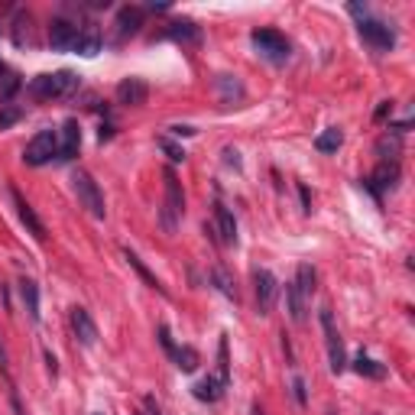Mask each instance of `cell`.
I'll return each instance as SVG.
<instances>
[{
    "label": "cell",
    "mask_w": 415,
    "mask_h": 415,
    "mask_svg": "<svg viewBox=\"0 0 415 415\" xmlns=\"http://www.w3.org/2000/svg\"><path fill=\"white\" fill-rule=\"evenodd\" d=\"M166 201H162V211H160V224L166 234H176L179 231V221L185 215V195H182V182L172 169H166Z\"/></svg>",
    "instance_id": "obj_1"
},
{
    "label": "cell",
    "mask_w": 415,
    "mask_h": 415,
    "mask_svg": "<svg viewBox=\"0 0 415 415\" xmlns=\"http://www.w3.org/2000/svg\"><path fill=\"white\" fill-rule=\"evenodd\" d=\"M78 88V75L75 72H56V75H40L32 78L30 95L36 101H52V97H65Z\"/></svg>",
    "instance_id": "obj_2"
},
{
    "label": "cell",
    "mask_w": 415,
    "mask_h": 415,
    "mask_svg": "<svg viewBox=\"0 0 415 415\" xmlns=\"http://www.w3.org/2000/svg\"><path fill=\"white\" fill-rule=\"evenodd\" d=\"M72 188H75V195H78V205L85 207L91 217L101 221V217L107 215V207H104V195H101V188H97V182L91 179V172L78 169V172L72 176Z\"/></svg>",
    "instance_id": "obj_3"
},
{
    "label": "cell",
    "mask_w": 415,
    "mask_h": 415,
    "mask_svg": "<svg viewBox=\"0 0 415 415\" xmlns=\"http://www.w3.org/2000/svg\"><path fill=\"white\" fill-rule=\"evenodd\" d=\"M52 156H59V133L56 130H40L23 150L26 166H46Z\"/></svg>",
    "instance_id": "obj_4"
},
{
    "label": "cell",
    "mask_w": 415,
    "mask_h": 415,
    "mask_svg": "<svg viewBox=\"0 0 415 415\" xmlns=\"http://www.w3.org/2000/svg\"><path fill=\"white\" fill-rule=\"evenodd\" d=\"M321 331H325L331 373H341V370L347 367V357H344V341H341V335H337V325H335V315H331V308H321Z\"/></svg>",
    "instance_id": "obj_5"
},
{
    "label": "cell",
    "mask_w": 415,
    "mask_h": 415,
    "mask_svg": "<svg viewBox=\"0 0 415 415\" xmlns=\"http://www.w3.org/2000/svg\"><path fill=\"white\" fill-rule=\"evenodd\" d=\"M250 42H253L266 59H272V62H286L289 59V40L279 36L276 30H253L250 32Z\"/></svg>",
    "instance_id": "obj_6"
},
{
    "label": "cell",
    "mask_w": 415,
    "mask_h": 415,
    "mask_svg": "<svg viewBox=\"0 0 415 415\" xmlns=\"http://www.w3.org/2000/svg\"><path fill=\"white\" fill-rule=\"evenodd\" d=\"M357 30H360V40L367 42L370 49H376V52H390L396 46V32L383 20H360Z\"/></svg>",
    "instance_id": "obj_7"
},
{
    "label": "cell",
    "mask_w": 415,
    "mask_h": 415,
    "mask_svg": "<svg viewBox=\"0 0 415 415\" xmlns=\"http://www.w3.org/2000/svg\"><path fill=\"white\" fill-rule=\"evenodd\" d=\"M253 289H256V308L260 315H270L272 305H276V296H279V282L270 270H253Z\"/></svg>",
    "instance_id": "obj_8"
},
{
    "label": "cell",
    "mask_w": 415,
    "mask_h": 415,
    "mask_svg": "<svg viewBox=\"0 0 415 415\" xmlns=\"http://www.w3.org/2000/svg\"><path fill=\"white\" fill-rule=\"evenodd\" d=\"M78 40H81V30L72 20H62V16H59V20L49 23V46L52 49H62V52L65 49H78Z\"/></svg>",
    "instance_id": "obj_9"
},
{
    "label": "cell",
    "mask_w": 415,
    "mask_h": 415,
    "mask_svg": "<svg viewBox=\"0 0 415 415\" xmlns=\"http://www.w3.org/2000/svg\"><path fill=\"white\" fill-rule=\"evenodd\" d=\"M7 195H10V201H13V207H16V217L26 224V231H30L36 240H46V227H42V221L36 217V211L30 207V201L16 192V188H7Z\"/></svg>",
    "instance_id": "obj_10"
},
{
    "label": "cell",
    "mask_w": 415,
    "mask_h": 415,
    "mask_svg": "<svg viewBox=\"0 0 415 415\" xmlns=\"http://www.w3.org/2000/svg\"><path fill=\"white\" fill-rule=\"evenodd\" d=\"M68 321H72L75 337H78V341L85 344V347H95V344H97V325H95V318L88 315V308L75 305L72 315H68Z\"/></svg>",
    "instance_id": "obj_11"
},
{
    "label": "cell",
    "mask_w": 415,
    "mask_h": 415,
    "mask_svg": "<svg viewBox=\"0 0 415 415\" xmlns=\"http://www.w3.org/2000/svg\"><path fill=\"white\" fill-rule=\"evenodd\" d=\"M146 95H150V88H146L143 78H124L117 85V101L120 104H130V107L146 104Z\"/></svg>",
    "instance_id": "obj_12"
},
{
    "label": "cell",
    "mask_w": 415,
    "mask_h": 415,
    "mask_svg": "<svg viewBox=\"0 0 415 415\" xmlns=\"http://www.w3.org/2000/svg\"><path fill=\"white\" fill-rule=\"evenodd\" d=\"M215 231L221 243H227V247L237 243V221H234V215L224 205H215Z\"/></svg>",
    "instance_id": "obj_13"
},
{
    "label": "cell",
    "mask_w": 415,
    "mask_h": 415,
    "mask_svg": "<svg viewBox=\"0 0 415 415\" xmlns=\"http://www.w3.org/2000/svg\"><path fill=\"white\" fill-rule=\"evenodd\" d=\"M81 146V127L78 120H65L62 124V143H59V160H75Z\"/></svg>",
    "instance_id": "obj_14"
},
{
    "label": "cell",
    "mask_w": 415,
    "mask_h": 415,
    "mask_svg": "<svg viewBox=\"0 0 415 415\" xmlns=\"http://www.w3.org/2000/svg\"><path fill=\"white\" fill-rule=\"evenodd\" d=\"M396 179H399V166H396V162H383V166L370 176V188L380 195V192H386V188H392Z\"/></svg>",
    "instance_id": "obj_15"
},
{
    "label": "cell",
    "mask_w": 415,
    "mask_h": 415,
    "mask_svg": "<svg viewBox=\"0 0 415 415\" xmlns=\"http://www.w3.org/2000/svg\"><path fill=\"white\" fill-rule=\"evenodd\" d=\"M286 302H289V315H292V321H296V325H302L305 311H308V299L302 296V289H299L296 282H289V286H286Z\"/></svg>",
    "instance_id": "obj_16"
},
{
    "label": "cell",
    "mask_w": 415,
    "mask_h": 415,
    "mask_svg": "<svg viewBox=\"0 0 415 415\" xmlns=\"http://www.w3.org/2000/svg\"><path fill=\"white\" fill-rule=\"evenodd\" d=\"M166 36H169V40H176V42H198L201 40V30L192 23V20H176V23H169Z\"/></svg>",
    "instance_id": "obj_17"
},
{
    "label": "cell",
    "mask_w": 415,
    "mask_h": 415,
    "mask_svg": "<svg viewBox=\"0 0 415 415\" xmlns=\"http://www.w3.org/2000/svg\"><path fill=\"white\" fill-rule=\"evenodd\" d=\"M124 260H127V263L133 266V270H136V276H140V279H143L146 286H150V289H156V292H162V296H166V286H162V282L156 279V276H152L150 270H146V266H143V260H140V256H136L130 247H124Z\"/></svg>",
    "instance_id": "obj_18"
},
{
    "label": "cell",
    "mask_w": 415,
    "mask_h": 415,
    "mask_svg": "<svg viewBox=\"0 0 415 415\" xmlns=\"http://www.w3.org/2000/svg\"><path fill=\"white\" fill-rule=\"evenodd\" d=\"M20 299H23V305H26V315H30L32 321H40V286L32 279H23L20 282Z\"/></svg>",
    "instance_id": "obj_19"
},
{
    "label": "cell",
    "mask_w": 415,
    "mask_h": 415,
    "mask_svg": "<svg viewBox=\"0 0 415 415\" xmlns=\"http://www.w3.org/2000/svg\"><path fill=\"white\" fill-rule=\"evenodd\" d=\"M117 26H120V36H133V32L143 26V10L140 7H124L117 13Z\"/></svg>",
    "instance_id": "obj_20"
},
{
    "label": "cell",
    "mask_w": 415,
    "mask_h": 415,
    "mask_svg": "<svg viewBox=\"0 0 415 415\" xmlns=\"http://www.w3.org/2000/svg\"><path fill=\"white\" fill-rule=\"evenodd\" d=\"M224 390H227V386L217 383V376H207V380H198V383H195V399H201V402H217V399L224 396Z\"/></svg>",
    "instance_id": "obj_21"
},
{
    "label": "cell",
    "mask_w": 415,
    "mask_h": 415,
    "mask_svg": "<svg viewBox=\"0 0 415 415\" xmlns=\"http://www.w3.org/2000/svg\"><path fill=\"white\" fill-rule=\"evenodd\" d=\"M354 370H357L360 376H367V380H383V376H386L383 363H376L373 357H367V354H360V357L354 360Z\"/></svg>",
    "instance_id": "obj_22"
},
{
    "label": "cell",
    "mask_w": 415,
    "mask_h": 415,
    "mask_svg": "<svg viewBox=\"0 0 415 415\" xmlns=\"http://www.w3.org/2000/svg\"><path fill=\"white\" fill-rule=\"evenodd\" d=\"M97 49H101V30L97 26H88V30H81V40H78V52L81 56H97Z\"/></svg>",
    "instance_id": "obj_23"
},
{
    "label": "cell",
    "mask_w": 415,
    "mask_h": 415,
    "mask_svg": "<svg viewBox=\"0 0 415 415\" xmlns=\"http://www.w3.org/2000/svg\"><path fill=\"white\" fill-rule=\"evenodd\" d=\"M341 143H344V133H341V130H337V127H327L325 133L315 140V150H318V152H337V150H341Z\"/></svg>",
    "instance_id": "obj_24"
},
{
    "label": "cell",
    "mask_w": 415,
    "mask_h": 415,
    "mask_svg": "<svg viewBox=\"0 0 415 415\" xmlns=\"http://www.w3.org/2000/svg\"><path fill=\"white\" fill-rule=\"evenodd\" d=\"M211 282H215V286L221 289V292H224L227 299H234V302H237V286H234L231 272L224 270V266H215V270H211Z\"/></svg>",
    "instance_id": "obj_25"
},
{
    "label": "cell",
    "mask_w": 415,
    "mask_h": 415,
    "mask_svg": "<svg viewBox=\"0 0 415 415\" xmlns=\"http://www.w3.org/2000/svg\"><path fill=\"white\" fill-rule=\"evenodd\" d=\"M172 360H176V367L182 370V373H192V370L198 367V351H195V347H176V351H172Z\"/></svg>",
    "instance_id": "obj_26"
},
{
    "label": "cell",
    "mask_w": 415,
    "mask_h": 415,
    "mask_svg": "<svg viewBox=\"0 0 415 415\" xmlns=\"http://www.w3.org/2000/svg\"><path fill=\"white\" fill-rule=\"evenodd\" d=\"M217 383H231V363H227V337H221V344H217Z\"/></svg>",
    "instance_id": "obj_27"
},
{
    "label": "cell",
    "mask_w": 415,
    "mask_h": 415,
    "mask_svg": "<svg viewBox=\"0 0 415 415\" xmlns=\"http://www.w3.org/2000/svg\"><path fill=\"white\" fill-rule=\"evenodd\" d=\"M296 286L302 289V296H305V299H311V292H315V270H311V266H299Z\"/></svg>",
    "instance_id": "obj_28"
},
{
    "label": "cell",
    "mask_w": 415,
    "mask_h": 415,
    "mask_svg": "<svg viewBox=\"0 0 415 415\" xmlns=\"http://www.w3.org/2000/svg\"><path fill=\"white\" fill-rule=\"evenodd\" d=\"M217 85L224 88V101H231V97H240V95H243V88H240V85L231 78V75H217Z\"/></svg>",
    "instance_id": "obj_29"
},
{
    "label": "cell",
    "mask_w": 415,
    "mask_h": 415,
    "mask_svg": "<svg viewBox=\"0 0 415 415\" xmlns=\"http://www.w3.org/2000/svg\"><path fill=\"white\" fill-rule=\"evenodd\" d=\"M160 146H162V150H166V156H169V160H172V162H182V160H185V150H182V146H179V143H172L169 136H160Z\"/></svg>",
    "instance_id": "obj_30"
},
{
    "label": "cell",
    "mask_w": 415,
    "mask_h": 415,
    "mask_svg": "<svg viewBox=\"0 0 415 415\" xmlns=\"http://www.w3.org/2000/svg\"><path fill=\"white\" fill-rule=\"evenodd\" d=\"M20 117H23V111H20V107H4V111H0V130L13 127Z\"/></svg>",
    "instance_id": "obj_31"
},
{
    "label": "cell",
    "mask_w": 415,
    "mask_h": 415,
    "mask_svg": "<svg viewBox=\"0 0 415 415\" xmlns=\"http://www.w3.org/2000/svg\"><path fill=\"white\" fill-rule=\"evenodd\" d=\"M292 392H296V402H299V406H305V402H308V396H305V380H302V376H292Z\"/></svg>",
    "instance_id": "obj_32"
},
{
    "label": "cell",
    "mask_w": 415,
    "mask_h": 415,
    "mask_svg": "<svg viewBox=\"0 0 415 415\" xmlns=\"http://www.w3.org/2000/svg\"><path fill=\"white\" fill-rule=\"evenodd\" d=\"M143 409H146V412H143V415H162L160 402L152 399V396H146V399H143Z\"/></svg>",
    "instance_id": "obj_33"
},
{
    "label": "cell",
    "mask_w": 415,
    "mask_h": 415,
    "mask_svg": "<svg viewBox=\"0 0 415 415\" xmlns=\"http://www.w3.org/2000/svg\"><path fill=\"white\" fill-rule=\"evenodd\" d=\"M10 406H13V415H23V406H20V396H16L13 386H10Z\"/></svg>",
    "instance_id": "obj_34"
},
{
    "label": "cell",
    "mask_w": 415,
    "mask_h": 415,
    "mask_svg": "<svg viewBox=\"0 0 415 415\" xmlns=\"http://www.w3.org/2000/svg\"><path fill=\"white\" fill-rule=\"evenodd\" d=\"M224 156H227V162H231L234 169H240V160H237V150H224Z\"/></svg>",
    "instance_id": "obj_35"
},
{
    "label": "cell",
    "mask_w": 415,
    "mask_h": 415,
    "mask_svg": "<svg viewBox=\"0 0 415 415\" xmlns=\"http://www.w3.org/2000/svg\"><path fill=\"white\" fill-rule=\"evenodd\" d=\"M299 195H302V207L305 211H311V198H308V188H305V185L299 188Z\"/></svg>",
    "instance_id": "obj_36"
},
{
    "label": "cell",
    "mask_w": 415,
    "mask_h": 415,
    "mask_svg": "<svg viewBox=\"0 0 415 415\" xmlns=\"http://www.w3.org/2000/svg\"><path fill=\"white\" fill-rule=\"evenodd\" d=\"M390 107H392V104H390V101H383V107H380V111H376V120H383V117H386V111H390Z\"/></svg>",
    "instance_id": "obj_37"
},
{
    "label": "cell",
    "mask_w": 415,
    "mask_h": 415,
    "mask_svg": "<svg viewBox=\"0 0 415 415\" xmlns=\"http://www.w3.org/2000/svg\"><path fill=\"white\" fill-rule=\"evenodd\" d=\"M0 370H7V351L0 347Z\"/></svg>",
    "instance_id": "obj_38"
},
{
    "label": "cell",
    "mask_w": 415,
    "mask_h": 415,
    "mask_svg": "<svg viewBox=\"0 0 415 415\" xmlns=\"http://www.w3.org/2000/svg\"><path fill=\"white\" fill-rule=\"evenodd\" d=\"M250 415H266V412H263L260 406H253V409H250Z\"/></svg>",
    "instance_id": "obj_39"
},
{
    "label": "cell",
    "mask_w": 415,
    "mask_h": 415,
    "mask_svg": "<svg viewBox=\"0 0 415 415\" xmlns=\"http://www.w3.org/2000/svg\"><path fill=\"white\" fill-rule=\"evenodd\" d=\"M0 75H10V72H7V65H4V62H0Z\"/></svg>",
    "instance_id": "obj_40"
},
{
    "label": "cell",
    "mask_w": 415,
    "mask_h": 415,
    "mask_svg": "<svg viewBox=\"0 0 415 415\" xmlns=\"http://www.w3.org/2000/svg\"><path fill=\"white\" fill-rule=\"evenodd\" d=\"M327 415H337V412H327Z\"/></svg>",
    "instance_id": "obj_41"
}]
</instances>
